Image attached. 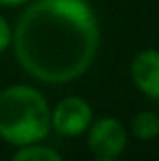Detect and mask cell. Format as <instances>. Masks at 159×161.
<instances>
[{"label": "cell", "mask_w": 159, "mask_h": 161, "mask_svg": "<svg viewBox=\"0 0 159 161\" xmlns=\"http://www.w3.org/2000/svg\"><path fill=\"white\" fill-rule=\"evenodd\" d=\"M100 31L86 0H35L14 31L19 63L47 84H65L90 67Z\"/></svg>", "instance_id": "6da1fadb"}, {"label": "cell", "mask_w": 159, "mask_h": 161, "mask_svg": "<svg viewBox=\"0 0 159 161\" xmlns=\"http://www.w3.org/2000/svg\"><path fill=\"white\" fill-rule=\"evenodd\" d=\"M51 112L45 98L29 86H12L0 94V137L12 145H31L47 137Z\"/></svg>", "instance_id": "7a4b0ae2"}, {"label": "cell", "mask_w": 159, "mask_h": 161, "mask_svg": "<svg viewBox=\"0 0 159 161\" xmlns=\"http://www.w3.org/2000/svg\"><path fill=\"white\" fill-rule=\"evenodd\" d=\"M88 145L94 157L100 161H110L118 157L127 145V135H124L123 125L114 118H104L96 122L94 129L90 130Z\"/></svg>", "instance_id": "3957f363"}, {"label": "cell", "mask_w": 159, "mask_h": 161, "mask_svg": "<svg viewBox=\"0 0 159 161\" xmlns=\"http://www.w3.org/2000/svg\"><path fill=\"white\" fill-rule=\"evenodd\" d=\"M92 120V108L82 98H65L51 112V125L59 135L74 137L88 129Z\"/></svg>", "instance_id": "277c9868"}, {"label": "cell", "mask_w": 159, "mask_h": 161, "mask_svg": "<svg viewBox=\"0 0 159 161\" xmlns=\"http://www.w3.org/2000/svg\"><path fill=\"white\" fill-rule=\"evenodd\" d=\"M133 80L149 98H159V51L147 49L137 55L133 61Z\"/></svg>", "instance_id": "5b68a950"}, {"label": "cell", "mask_w": 159, "mask_h": 161, "mask_svg": "<svg viewBox=\"0 0 159 161\" xmlns=\"http://www.w3.org/2000/svg\"><path fill=\"white\" fill-rule=\"evenodd\" d=\"M133 133L139 139H153L159 135V116L155 112H141L133 118Z\"/></svg>", "instance_id": "8992f818"}, {"label": "cell", "mask_w": 159, "mask_h": 161, "mask_svg": "<svg viewBox=\"0 0 159 161\" xmlns=\"http://www.w3.org/2000/svg\"><path fill=\"white\" fill-rule=\"evenodd\" d=\"M16 161H59V153L41 145H23V149L14 153Z\"/></svg>", "instance_id": "52a82bcc"}, {"label": "cell", "mask_w": 159, "mask_h": 161, "mask_svg": "<svg viewBox=\"0 0 159 161\" xmlns=\"http://www.w3.org/2000/svg\"><path fill=\"white\" fill-rule=\"evenodd\" d=\"M8 43H10V29H8L6 20L0 16V51H4Z\"/></svg>", "instance_id": "ba28073f"}, {"label": "cell", "mask_w": 159, "mask_h": 161, "mask_svg": "<svg viewBox=\"0 0 159 161\" xmlns=\"http://www.w3.org/2000/svg\"><path fill=\"white\" fill-rule=\"evenodd\" d=\"M23 2H27V0H0V4H4V6H16Z\"/></svg>", "instance_id": "9c48e42d"}]
</instances>
